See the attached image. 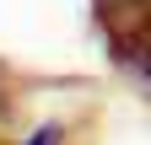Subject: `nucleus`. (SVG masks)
Instances as JSON below:
<instances>
[{
    "instance_id": "1",
    "label": "nucleus",
    "mask_w": 151,
    "mask_h": 145,
    "mask_svg": "<svg viewBox=\"0 0 151 145\" xmlns=\"http://www.w3.org/2000/svg\"><path fill=\"white\" fill-rule=\"evenodd\" d=\"M22 145H65V124H43V129H32Z\"/></svg>"
},
{
    "instance_id": "2",
    "label": "nucleus",
    "mask_w": 151,
    "mask_h": 145,
    "mask_svg": "<svg viewBox=\"0 0 151 145\" xmlns=\"http://www.w3.org/2000/svg\"><path fill=\"white\" fill-rule=\"evenodd\" d=\"M146 75H151V70H146Z\"/></svg>"
}]
</instances>
